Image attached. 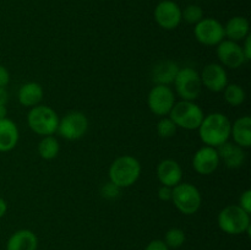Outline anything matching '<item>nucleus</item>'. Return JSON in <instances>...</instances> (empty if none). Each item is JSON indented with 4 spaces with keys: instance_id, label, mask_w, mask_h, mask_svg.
I'll return each mask as SVG.
<instances>
[{
    "instance_id": "obj_26",
    "label": "nucleus",
    "mask_w": 251,
    "mask_h": 250,
    "mask_svg": "<svg viewBox=\"0 0 251 250\" xmlns=\"http://www.w3.org/2000/svg\"><path fill=\"white\" fill-rule=\"evenodd\" d=\"M176 125L169 117H162L157 123V134L162 139H169L176 134Z\"/></svg>"
},
{
    "instance_id": "obj_35",
    "label": "nucleus",
    "mask_w": 251,
    "mask_h": 250,
    "mask_svg": "<svg viewBox=\"0 0 251 250\" xmlns=\"http://www.w3.org/2000/svg\"><path fill=\"white\" fill-rule=\"evenodd\" d=\"M7 212V202L5 201V199H2L0 196V218L4 217Z\"/></svg>"
},
{
    "instance_id": "obj_15",
    "label": "nucleus",
    "mask_w": 251,
    "mask_h": 250,
    "mask_svg": "<svg viewBox=\"0 0 251 250\" xmlns=\"http://www.w3.org/2000/svg\"><path fill=\"white\" fill-rule=\"evenodd\" d=\"M217 152L220 156V161L223 162V164L230 169L240 168L247 159L245 150L232 141H227L218 146Z\"/></svg>"
},
{
    "instance_id": "obj_11",
    "label": "nucleus",
    "mask_w": 251,
    "mask_h": 250,
    "mask_svg": "<svg viewBox=\"0 0 251 250\" xmlns=\"http://www.w3.org/2000/svg\"><path fill=\"white\" fill-rule=\"evenodd\" d=\"M154 21L161 28L172 31L180 25L181 9L173 0H162L157 4L153 11Z\"/></svg>"
},
{
    "instance_id": "obj_12",
    "label": "nucleus",
    "mask_w": 251,
    "mask_h": 250,
    "mask_svg": "<svg viewBox=\"0 0 251 250\" xmlns=\"http://www.w3.org/2000/svg\"><path fill=\"white\" fill-rule=\"evenodd\" d=\"M217 58L220 64L225 68L239 69L240 66L247 63L244 53L242 50V46L238 42L223 39L220 44H217Z\"/></svg>"
},
{
    "instance_id": "obj_5",
    "label": "nucleus",
    "mask_w": 251,
    "mask_h": 250,
    "mask_svg": "<svg viewBox=\"0 0 251 250\" xmlns=\"http://www.w3.org/2000/svg\"><path fill=\"white\" fill-rule=\"evenodd\" d=\"M168 117L173 120L176 127H181L184 130H198L202 123L205 113L194 100H181L176 102Z\"/></svg>"
},
{
    "instance_id": "obj_29",
    "label": "nucleus",
    "mask_w": 251,
    "mask_h": 250,
    "mask_svg": "<svg viewBox=\"0 0 251 250\" xmlns=\"http://www.w3.org/2000/svg\"><path fill=\"white\" fill-rule=\"evenodd\" d=\"M238 206L243 208L245 212H248L251 215V190L250 189H247L245 191H243L242 195L239 198V203Z\"/></svg>"
},
{
    "instance_id": "obj_20",
    "label": "nucleus",
    "mask_w": 251,
    "mask_h": 250,
    "mask_svg": "<svg viewBox=\"0 0 251 250\" xmlns=\"http://www.w3.org/2000/svg\"><path fill=\"white\" fill-rule=\"evenodd\" d=\"M230 137L242 149H249L251 146V118L249 115H243L233 123Z\"/></svg>"
},
{
    "instance_id": "obj_7",
    "label": "nucleus",
    "mask_w": 251,
    "mask_h": 250,
    "mask_svg": "<svg viewBox=\"0 0 251 250\" xmlns=\"http://www.w3.org/2000/svg\"><path fill=\"white\" fill-rule=\"evenodd\" d=\"M173 85L176 88L174 93H176L183 100H198L202 90L200 73L190 66L179 69Z\"/></svg>"
},
{
    "instance_id": "obj_2",
    "label": "nucleus",
    "mask_w": 251,
    "mask_h": 250,
    "mask_svg": "<svg viewBox=\"0 0 251 250\" xmlns=\"http://www.w3.org/2000/svg\"><path fill=\"white\" fill-rule=\"evenodd\" d=\"M109 181L120 189L130 188L141 175V164L139 159L130 154H123L112 162L109 167Z\"/></svg>"
},
{
    "instance_id": "obj_13",
    "label": "nucleus",
    "mask_w": 251,
    "mask_h": 250,
    "mask_svg": "<svg viewBox=\"0 0 251 250\" xmlns=\"http://www.w3.org/2000/svg\"><path fill=\"white\" fill-rule=\"evenodd\" d=\"M193 168L200 175H210L215 173L216 169L220 166V156L217 149L211 146H202L194 153L193 156Z\"/></svg>"
},
{
    "instance_id": "obj_28",
    "label": "nucleus",
    "mask_w": 251,
    "mask_h": 250,
    "mask_svg": "<svg viewBox=\"0 0 251 250\" xmlns=\"http://www.w3.org/2000/svg\"><path fill=\"white\" fill-rule=\"evenodd\" d=\"M120 190L122 189L118 188L115 184H113L112 181H108L107 184L102 186L100 189V194H102L103 198L108 199V200H113V199H117L120 195Z\"/></svg>"
},
{
    "instance_id": "obj_14",
    "label": "nucleus",
    "mask_w": 251,
    "mask_h": 250,
    "mask_svg": "<svg viewBox=\"0 0 251 250\" xmlns=\"http://www.w3.org/2000/svg\"><path fill=\"white\" fill-rule=\"evenodd\" d=\"M201 83L211 92H222L228 85V75L225 66L218 63H210L203 66L200 73Z\"/></svg>"
},
{
    "instance_id": "obj_1",
    "label": "nucleus",
    "mask_w": 251,
    "mask_h": 250,
    "mask_svg": "<svg viewBox=\"0 0 251 250\" xmlns=\"http://www.w3.org/2000/svg\"><path fill=\"white\" fill-rule=\"evenodd\" d=\"M230 123L229 118L220 112L210 113L203 117L202 123L199 126V136L206 146L217 149L230 139Z\"/></svg>"
},
{
    "instance_id": "obj_16",
    "label": "nucleus",
    "mask_w": 251,
    "mask_h": 250,
    "mask_svg": "<svg viewBox=\"0 0 251 250\" xmlns=\"http://www.w3.org/2000/svg\"><path fill=\"white\" fill-rule=\"evenodd\" d=\"M157 178L161 185L174 188L179 183H181L183 169L180 164L174 159H163L157 166Z\"/></svg>"
},
{
    "instance_id": "obj_36",
    "label": "nucleus",
    "mask_w": 251,
    "mask_h": 250,
    "mask_svg": "<svg viewBox=\"0 0 251 250\" xmlns=\"http://www.w3.org/2000/svg\"><path fill=\"white\" fill-rule=\"evenodd\" d=\"M7 118V108L6 104H0V119Z\"/></svg>"
},
{
    "instance_id": "obj_21",
    "label": "nucleus",
    "mask_w": 251,
    "mask_h": 250,
    "mask_svg": "<svg viewBox=\"0 0 251 250\" xmlns=\"http://www.w3.org/2000/svg\"><path fill=\"white\" fill-rule=\"evenodd\" d=\"M43 96V87L38 82H26L19 88L17 100L22 107L33 108L41 104Z\"/></svg>"
},
{
    "instance_id": "obj_10",
    "label": "nucleus",
    "mask_w": 251,
    "mask_h": 250,
    "mask_svg": "<svg viewBox=\"0 0 251 250\" xmlns=\"http://www.w3.org/2000/svg\"><path fill=\"white\" fill-rule=\"evenodd\" d=\"M194 36L202 46L216 47L226 39L225 27L213 17H203L194 27Z\"/></svg>"
},
{
    "instance_id": "obj_3",
    "label": "nucleus",
    "mask_w": 251,
    "mask_h": 250,
    "mask_svg": "<svg viewBox=\"0 0 251 250\" xmlns=\"http://www.w3.org/2000/svg\"><path fill=\"white\" fill-rule=\"evenodd\" d=\"M217 223L220 229L226 234L239 235L247 233L250 235V215L238 205H229L222 208L218 213Z\"/></svg>"
},
{
    "instance_id": "obj_9",
    "label": "nucleus",
    "mask_w": 251,
    "mask_h": 250,
    "mask_svg": "<svg viewBox=\"0 0 251 250\" xmlns=\"http://www.w3.org/2000/svg\"><path fill=\"white\" fill-rule=\"evenodd\" d=\"M176 104V93L171 86L154 85L147 96V105L157 117H167Z\"/></svg>"
},
{
    "instance_id": "obj_24",
    "label": "nucleus",
    "mask_w": 251,
    "mask_h": 250,
    "mask_svg": "<svg viewBox=\"0 0 251 250\" xmlns=\"http://www.w3.org/2000/svg\"><path fill=\"white\" fill-rule=\"evenodd\" d=\"M222 92L225 100L232 107H239L245 102V98H247L245 90L238 83H228Z\"/></svg>"
},
{
    "instance_id": "obj_23",
    "label": "nucleus",
    "mask_w": 251,
    "mask_h": 250,
    "mask_svg": "<svg viewBox=\"0 0 251 250\" xmlns=\"http://www.w3.org/2000/svg\"><path fill=\"white\" fill-rule=\"evenodd\" d=\"M37 151H38L41 158L46 159V161H51V159H54L59 154L60 144H59L58 139L54 137L53 135L43 136L41 141H39Z\"/></svg>"
},
{
    "instance_id": "obj_30",
    "label": "nucleus",
    "mask_w": 251,
    "mask_h": 250,
    "mask_svg": "<svg viewBox=\"0 0 251 250\" xmlns=\"http://www.w3.org/2000/svg\"><path fill=\"white\" fill-rule=\"evenodd\" d=\"M172 193H173V188H171V186L161 185L157 194H158V199L161 201H171Z\"/></svg>"
},
{
    "instance_id": "obj_22",
    "label": "nucleus",
    "mask_w": 251,
    "mask_h": 250,
    "mask_svg": "<svg viewBox=\"0 0 251 250\" xmlns=\"http://www.w3.org/2000/svg\"><path fill=\"white\" fill-rule=\"evenodd\" d=\"M225 27V37L229 41L240 42L244 41L250 34V24L248 19L243 16H234L223 25Z\"/></svg>"
},
{
    "instance_id": "obj_17",
    "label": "nucleus",
    "mask_w": 251,
    "mask_h": 250,
    "mask_svg": "<svg viewBox=\"0 0 251 250\" xmlns=\"http://www.w3.org/2000/svg\"><path fill=\"white\" fill-rule=\"evenodd\" d=\"M20 131L14 120L0 119V152H10L17 146Z\"/></svg>"
},
{
    "instance_id": "obj_34",
    "label": "nucleus",
    "mask_w": 251,
    "mask_h": 250,
    "mask_svg": "<svg viewBox=\"0 0 251 250\" xmlns=\"http://www.w3.org/2000/svg\"><path fill=\"white\" fill-rule=\"evenodd\" d=\"M7 100H9V93L6 88L0 87V104H6Z\"/></svg>"
},
{
    "instance_id": "obj_31",
    "label": "nucleus",
    "mask_w": 251,
    "mask_h": 250,
    "mask_svg": "<svg viewBox=\"0 0 251 250\" xmlns=\"http://www.w3.org/2000/svg\"><path fill=\"white\" fill-rule=\"evenodd\" d=\"M145 250H169V248L162 239H154L146 245Z\"/></svg>"
},
{
    "instance_id": "obj_18",
    "label": "nucleus",
    "mask_w": 251,
    "mask_h": 250,
    "mask_svg": "<svg viewBox=\"0 0 251 250\" xmlns=\"http://www.w3.org/2000/svg\"><path fill=\"white\" fill-rule=\"evenodd\" d=\"M38 238L29 229H19L10 235L6 242V250H37Z\"/></svg>"
},
{
    "instance_id": "obj_19",
    "label": "nucleus",
    "mask_w": 251,
    "mask_h": 250,
    "mask_svg": "<svg viewBox=\"0 0 251 250\" xmlns=\"http://www.w3.org/2000/svg\"><path fill=\"white\" fill-rule=\"evenodd\" d=\"M180 66L173 60L158 61L152 69V81L154 85H172L176 80Z\"/></svg>"
},
{
    "instance_id": "obj_32",
    "label": "nucleus",
    "mask_w": 251,
    "mask_h": 250,
    "mask_svg": "<svg viewBox=\"0 0 251 250\" xmlns=\"http://www.w3.org/2000/svg\"><path fill=\"white\" fill-rule=\"evenodd\" d=\"M10 82V73L4 65H0V87L6 88Z\"/></svg>"
},
{
    "instance_id": "obj_6",
    "label": "nucleus",
    "mask_w": 251,
    "mask_h": 250,
    "mask_svg": "<svg viewBox=\"0 0 251 250\" xmlns=\"http://www.w3.org/2000/svg\"><path fill=\"white\" fill-rule=\"evenodd\" d=\"M176 210L185 216L195 215L202 205L200 190L191 183H179L173 188L172 200Z\"/></svg>"
},
{
    "instance_id": "obj_8",
    "label": "nucleus",
    "mask_w": 251,
    "mask_h": 250,
    "mask_svg": "<svg viewBox=\"0 0 251 250\" xmlns=\"http://www.w3.org/2000/svg\"><path fill=\"white\" fill-rule=\"evenodd\" d=\"M88 125L90 123H88L85 113L78 112V110H71L59 119L56 132L63 139L75 141V140H80L85 136L88 130Z\"/></svg>"
},
{
    "instance_id": "obj_4",
    "label": "nucleus",
    "mask_w": 251,
    "mask_h": 250,
    "mask_svg": "<svg viewBox=\"0 0 251 250\" xmlns=\"http://www.w3.org/2000/svg\"><path fill=\"white\" fill-rule=\"evenodd\" d=\"M59 115L51 107L46 104H38L29 108L27 114V125L34 134L39 136H49L54 135L58 130Z\"/></svg>"
},
{
    "instance_id": "obj_27",
    "label": "nucleus",
    "mask_w": 251,
    "mask_h": 250,
    "mask_svg": "<svg viewBox=\"0 0 251 250\" xmlns=\"http://www.w3.org/2000/svg\"><path fill=\"white\" fill-rule=\"evenodd\" d=\"M203 19V10L199 5H188L184 10H181V20L190 25H196Z\"/></svg>"
},
{
    "instance_id": "obj_33",
    "label": "nucleus",
    "mask_w": 251,
    "mask_h": 250,
    "mask_svg": "<svg viewBox=\"0 0 251 250\" xmlns=\"http://www.w3.org/2000/svg\"><path fill=\"white\" fill-rule=\"evenodd\" d=\"M242 50L243 53H244L245 59H247V63L248 61H250L251 60V36L250 34L244 39V41H243Z\"/></svg>"
},
{
    "instance_id": "obj_25",
    "label": "nucleus",
    "mask_w": 251,
    "mask_h": 250,
    "mask_svg": "<svg viewBox=\"0 0 251 250\" xmlns=\"http://www.w3.org/2000/svg\"><path fill=\"white\" fill-rule=\"evenodd\" d=\"M185 240H186L185 232H184L183 229H180V228L174 227L167 230L163 242L166 243V245L169 248V249H179L180 247H183Z\"/></svg>"
}]
</instances>
